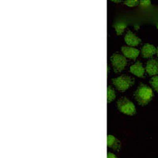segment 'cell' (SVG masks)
<instances>
[{"label":"cell","mask_w":158,"mask_h":158,"mask_svg":"<svg viewBox=\"0 0 158 158\" xmlns=\"http://www.w3.org/2000/svg\"><path fill=\"white\" fill-rule=\"evenodd\" d=\"M156 52V48L150 44H146L142 48V55L144 58H149Z\"/></svg>","instance_id":"cell-9"},{"label":"cell","mask_w":158,"mask_h":158,"mask_svg":"<svg viewBox=\"0 0 158 158\" xmlns=\"http://www.w3.org/2000/svg\"><path fill=\"white\" fill-rule=\"evenodd\" d=\"M130 72L135 74V75L138 76V77H143L144 73H145V69H144L142 63L138 61L135 64L131 65V67H130Z\"/></svg>","instance_id":"cell-7"},{"label":"cell","mask_w":158,"mask_h":158,"mask_svg":"<svg viewBox=\"0 0 158 158\" xmlns=\"http://www.w3.org/2000/svg\"><path fill=\"white\" fill-rule=\"evenodd\" d=\"M151 2L149 0H142L140 1V4L142 6H147L150 5Z\"/></svg>","instance_id":"cell-15"},{"label":"cell","mask_w":158,"mask_h":158,"mask_svg":"<svg viewBox=\"0 0 158 158\" xmlns=\"http://www.w3.org/2000/svg\"><path fill=\"white\" fill-rule=\"evenodd\" d=\"M156 53H157V57H158V47L157 48H156Z\"/></svg>","instance_id":"cell-19"},{"label":"cell","mask_w":158,"mask_h":158,"mask_svg":"<svg viewBox=\"0 0 158 158\" xmlns=\"http://www.w3.org/2000/svg\"><path fill=\"white\" fill-rule=\"evenodd\" d=\"M107 158H117V156H115V154L111 153H108V156H107Z\"/></svg>","instance_id":"cell-16"},{"label":"cell","mask_w":158,"mask_h":158,"mask_svg":"<svg viewBox=\"0 0 158 158\" xmlns=\"http://www.w3.org/2000/svg\"><path fill=\"white\" fill-rule=\"evenodd\" d=\"M134 96L138 104L146 105L153 98V92L150 87L141 83L135 92Z\"/></svg>","instance_id":"cell-1"},{"label":"cell","mask_w":158,"mask_h":158,"mask_svg":"<svg viewBox=\"0 0 158 158\" xmlns=\"http://www.w3.org/2000/svg\"><path fill=\"white\" fill-rule=\"evenodd\" d=\"M111 1L114 2H121V1H119V0H111Z\"/></svg>","instance_id":"cell-17"},{"label":"cell","mask_w":158,"mask_h":158,"mask_svg":"<svg viewBox=\"0 0 158 158\" xmlns=\"http://www.w3.org/2000/svg\"><path fill=\"white\" fill-rule=\"evenodd\" d=\"M156 27H157V28H158V24H157V25H156Z\"/></svg>","instance_id":"cell-20"},{"label":"cell","mask_w":158,"mask_h":158,"mask_svg":"<svg viewBox=\"0 0 158 158\" xmlns=\"http://www.w3.org/2000/svg\"><path fill=\"white\" fill-rule=\"evenodd\" d=\"M107 143H108V147L115 149L116 151H119L121 148L120 142L113 135H108V137H107Z\"/></svg>","instance_id":"cell-10"},{"label":"cell","mask_w":158,"mask_h":158,"mask_svg":"<svg viewBox=\"0 0 158 158\" xmlns=\"http://www.w3.org/2000/svg\"><path fill=\"white\" fill-rule=\"evenodd\" d=\"M110 60H111V65H112L113 70L115 73H119L122 71L127 63L126 58L118 52H115L111 55Z\"/></svg>","instance_id":"cell-4"},{"label":"cell","mask_w":158,"mask_h":158,"mask_svg":"<svg viewBox=\"0 0 158 158\" xmlns=\"http://www.w3.org/2000/svg\"><path fill=\"white\" fill-rule=\"evenodd\" d=\"M146 72L149 75H156L158 74V62L156 59H149L146 63Z\"/></svg>","instance_id":"cell-8"},{"label":"cell","mask_w":158,"mask_h":158,"mask_svg":"<svg viewBox=\"0 0 158 158\" xmlns=\"http://www.w3.org/2000/svg\"><path fill=\"white\" fill-rule=\"evenodd\" d=\"M121 51L123 52V55L126 57L129 58L131 59L135 60L138 56L139 55V50L132 47H128V46H123Z\"/></svg>","instance_id":"cell-6"},{"label":"cell","mask_w":158,"mask_h":158,"mask_svg":"<svg viewBox=\"0 0 158 158\" xmlns=\"http://www.w3.org/2000/svg\"><path fill=\"white\" fill-rule=\"evenodd\" d=\"M124 40L127 44L131 45V46H136V45L139 44L142 41L140 38L134 34L131 30H127V32L124 36Z\"/></svg>","instance_id":"cell-5"},{"label":"cell","mask_w":158,"mask_h":158,"mask_svg":"<svg viewBox=\"0 0 158 158\" xmlns=\"http://www.w3.org/2000/svg\"><path fill=\"white\" fill-rule=\"evenodd\" d=\"M115 98V90L112 89L111 85L108 86V102L110 103Z\"/></svg>","instance_id":"cell-12"},{"label":"cell","mask_w":158,"mask_h":158,"mask_svg":"<svg viewBox=\"0 0 158 158\" xmlns=\"http://www.w3.org/2000/svg\"><path fill=\"white\" fill-rule=\"evenodd\" d=\"M149 83L152 85L155 90L158 93V76H154L149 80Z\"/></svg>","instance_id":"cell-13"},{"label":"cell","mask_w":158,"mask_h":158,"mask_svg":"<svg viewBox=\"0 0 158 158\" xmlns=\"http://www.w3.org/2000/svg\"><path fill=\"white\" fill-rule=\"evenodd\" d=\"M127 24L125 23V22H117V23H115L113 25V26L115 27V31H116L117 35H121L123 32L124 29L127 27Z\"/></svg>","instance_id":"cell-11"},{"label":"cell","mask_w":158,"mask_h":158,"mask_svg":"<svg viewBox=\"0 0 158 158\" xmlns=\"http://www.w3.org/2000/svg\"><path fill=\"white\" fill-rule=\"evenodd\" d=\"M111 81L118 91L123 92L129 89L135 83V78L127 74H123L118 77L111 79Z\"/></svg>","instance_id":"cell-2"},{"label":"cell","mask_w":158,"mask_h":158,"mask_svg":"<svg viewBox=\"0 0 158 158\" xmlns=\"http://www.w3.org/2000/svg\"><path fill=\"white\" fill-rule=\"evenodd\" d=\"M135 29H138V28H139V26H138V25H135Z\"/></svg>","instance_id":"cell-18"},{"label":"cell","mask_w":158,"mask_h":158,"mask_svg":"<svg viewBox=\"0 0 158 158\" xmlns=\"http://www.w3.org/2000/svg\"><path fill=\"white\" fill-rule=\"evenodd\" d=\"M123 2L128 6H135L139 2L138 0H128V1H124Z\"/></svg>","instance_id":"cell-14"},{"label":"cell","mask_w":158,"mask_h":158,"mask_svg":"<svg viewBox=\"0 0 158 158\" xmlns=\"http://www.w3.org/2000/svg\"><path fill=\"white\" fill-rule=\"evenodd\" d=\"M117 107L118 110L128 115H134L136 112L135 104L126 97H121L117 101Z\"/></svg>","instance_id":"cell-3"}]
</instances>
